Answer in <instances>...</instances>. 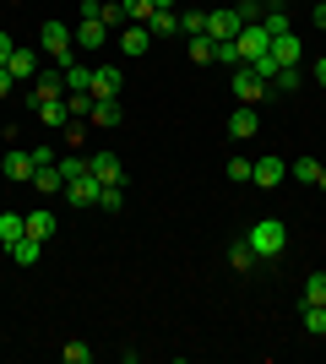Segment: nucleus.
Returning <instances> with one entry per match:
<instances>
[{
  "label": "nucleus",
  "mask_w": 326,
  "mask_h": 364,
  "mask_svg": "<svg viewBox=\"0 0 326 364\" xmlns=\"http://www.w3.org/2000/svg\"><path fill=\"white\" fill-rule=\"evenodd\" d=\"M288 174H294V180H305V185H315V180H321V164H315V158H294V168H288Z\"/></svg>",
  "instance_id": "nucleus-29"
},
{
  "label": "nucleus",
  "mask_w": 326,
  "mask_h": 364,
  "mask_svg": "<svg viewBox=\"0 0 326 364\" xmlns=\"http://www.w3.org/2000/svg\"><path fill=\"white\" fill-rule=\"evenodd\" d=\"M266 87H278V92H294V87H299V65H283V71L272 76Z\"/></svg>",
  "instance_id": "nucleus-34"
},
{
  "label": "nucleus",
  "mask_w": 326,
  "mask_h": 364,
  "mask_svg": "<svg viewBox=\"0 0 326 364\" xmlns=\"http://www.w3.org/2000/svg\"><path fill=\"white\" fill-rule=\"evenodd\" d=\"M283 174H288V164H283V158H256V164H250V185H261V191L283 185Z\"/></svg>",
  "instance_id": "nucleus-10"
},
{
  "label": "nucleus",
  "mask_w": 326,
  "mask_h": 364,
  "mask_svg": "<svg viewBox=\"0 0 326 364\" xmlns=\"http://www.w3.org/2000/svg\"><path fill=\"white\" fill-rule=\"evenodd\" d=\"M33 191H44V196L65 191V174H60V164H44V168H33Z\"/></svg>",
  "instance_id": "nucleus-17"
},
{
  "label": "nucleus",
  "mask_w": 326,
  "mask_h": 364,
  "mask_svg": "<svg viewBox=\"0 0 326 364\" xmlns=\"http://www.w3.org/2000/svg\"><path fill=\"white\" fill-rule=\"evenodd\" d=\"M28 234V213H0V245H16Z\"/></svg>",
  "instance_id": "nucleus-20"
},
{
  "label": "nucleus",
  "mask_w": 326,
  "mask_h": 364,
  "mask_svg": "<svg viewBox=\"0 0 326 364\" xmlns=\"http://www.w3.org/2000/svg\"><path fill=\"white\" fill-rule=\"evenodd\" d=\"M11 87H16V76L6 71V65H0V98H6V92H11Z\"/></svg>",
  "instance_id": "nucleus-41"
},
{
  "label": "nucleus",
  "mask_w": 326,
  "mask_h": 364,
  "mask_svg": "<svg viewBox=\"0 0 326 364\" xmlns=\"http://www.w3.org/2000/svg\"><path fill=\"white\" fill-rule=\"evenodd\" d=\"M49 98H65V71H44L33 76V104H49Z\"/></svg>",
  "instance_id": "nucleus-6"
},
{
  "label": "nucleus",
  "mask_w": 326,
  "mask_h": 364,
  "mask_svg": "<svg viewBox=\"0 0 326 364\" xmlns=\"http://www.w3.org/2000/svg\"><path fill=\"white\" fill-rule=\"evenodd\" d=\"M104 6H109V0H82L77 11H82V22H104Z\"/></svg>",
  "instance_id": "nucleus-37"
},
{
  "label": "nucleus",
  "mask_w": 326,
  "mask_h": 364,
  "mask_svg": "<svg viewBox=\"0 0 326 364\" xmlns=\"http://www.w3.org/2000/svg\"><path fill=\"white\" fill-rule=\"evenodd\" d=\"M310 76H315V82L326 87V60H315V65H310Z\"/></svg>",
  "instance_id": "nucleus-42"
},
{
  "label": "nucleus",
  "mask_w": 326,
  "mask_h": 364,
  "mask_svg": "<svg viewBox=\"0 0 326 364\" xmlns=\"http://www.w3.org/2000/svg\"><path fill=\"white\" fill-rule=\"evenodd\" d=\"M141 28L153 33V38H174V33H180V16H174V11H153Z\"/></svg>",
  "instance_id": "nucleus-21"
},
{
  "label": "nucleus",
  "mask_w": 326,
  "mask_h": 364,
  "mask_svg": "<svg viewBox=\"0 0 326 364\" xmlns=\"http://www.w3.org/2000/svg\"><path fill=\"white\" fill-rule=\"evenodd\" d=\"M60 71H65V92H87V87H93V65H77V60H65Z\"/></svg>",
  "instance_id": "nucleus-19"
},
{
  "label": "nucleus",
  "mask_w": 326,
  "mask_h": 364,
  "mask_svg": "<svg viewBox=\"0 0 326 364\" xmlns=\"http://www.w3.org/2000/svg\"><path fill=\"white\" fill-rule=\"evenodd\" d=\"M87 120L104 125V131H109V125H120V98H93V114H87Z\"/></svg>",
  "instance_id": "nucleus-22"
},
{
  "label": "nucleus",
  "mask_w": 326,
  "mask_h": 364,
  "mask_svg": "<svg viewBox=\"0 0 326 364\" xmlns=\"http://www.w3.org/2000/svg\"><path fill=\"white\" fill-rule=\"evenodd\" d=\"M38 44H44V55H55V60H71V44H77V33L65 28V22H44L38 28Z\"/></svg>",
  "instance_id": "nucleus-3"
},
{
  "label": "nucleus",
  "mask_w": 326,
  "mask_h": 364,
  "mask_svg": "<svg viewBox=\"0 0 326 364\" xmlns=\"http://www.w3.org/2000/svg\"><path fill=\"white\" fill-rule=\"evenodd\" d=\"M229 267H234V272H250V267H256V250H250V240H234V245H229Z\"/></svg>",
  "instance_id": "nucleus-25"
},
{
  "label": "nucleus",
  "mask_w": 326,
  "mask_h": 364,
  "mask_svg": "<svg viewBox=\"0 0 326 364\" xmlns=\"http://www.w3.org/2000/svg\"><path fill=\"white\" fill-rule=\"evenodd\" d=\"M60 174H65V180H77V174H87V158H82V152H77V158H60Z\"/></svg>",
  "instance_id": "nucleus-38"
},
{
  "label": "nucleus",
  "mask_w": 326,
  "mask_h": 364,
  "mask_svg": "<svg viewBox=\"0 0 326 364\" xmlns=\"http://www.w3.org/2000/svg\"><path fill=\"white\" fill-rule=\"evenodd\" d=\"M180 33H185V38L207 33V11H185V16H180Z\"/></svg>",
  "instance_id": "nucleus-36"
},
{
  "label": "nucleus",
  "mask_w": 326,
  "mask_h": 364,
  "mask_svg": "<svg viewBox=\"0 0 326 364\" xmlns=\"http://www.w3.org/2000/svg\"><path fill=\"white\" fill-rule=\"evenodd\" d=\"M38 109V120L44 125H71V109H65V98H49V104H33Z\"/></svg>",
  "instance_id": "nucleus-23"
},
{
  "label": "nucleus",
  "mask_w": 326,
  "mask_h": 364,
  "mask_svg": "<svg viewBox=\"0 0 326 364\" xmlns=\"http://www.w3.org/2000/svg\"><path fill=\"white\" fill-rule=\"evenodd\" d=\"M212 55H217V44L207 38V33H196V38H190V60H196V65H212Z\"/></svg>",
  "instance_id": "nucleus-26"
},
{
  "label": "nucleus",
  "mask_w": 326,
  "mask_h": 364,
  "mask_svg": "<svg viewBox=\"0 0 326 364\" xmlns=\"http://www.w3.org/2000/svg\"><path fill=\"white\" fill-rule=\"evenodd\" d=\"M245 240H250V250H256V261H266L288 245V223H283V218H261V223H250Z\"/></svg>",
  "instance_id": "nucleus-1"
},
{
  "label": "nucleus",
  "mask_w": 326,
  "mask_h": 364,
  "mask_svg": "<svg viewBox=\"0 0 326 364\" xmlns=\"http://www.w3.org/2000/svg\"><path fill=\"white\" fill-rule=\"evenodd\" d=\"M6 250H11V261H16V267H33V261L44 256V240H33V234H22V240H16V245H6Z\"/></svg>",
  "instance_id": "nucleus-18"
},
{
  "label": "nucleus",
  "mask_w": 326,
  "mask_h": 364,
  "mask_svg": "<svg viewBox=\"0 0 326 364\" xmlns=\"http://www.w3.org/2000/svg\"><path fill=\"white\" fill-rule=\"evenodd\" d=\"M0 174H6V180H33V152L11 147L6 158H0Z\"/></svg>",
  "instance_id": "nucleus-13"
},
{
  "label": "nucleus",
  "mask_w": 326,
  "mask_h": 364,
  "mask_svg": "<svg viewBox=\"0 0 326 364\" xmlns=\"http://www.w3.org/2000/svg\"><path fill=\"white\" fill-rule=\"evenodd\" d=\"M98 191H104V185H98L93 174H77V180H65V196L77 201V207H98Z\"/></svg>",
  "instance_id": "nucleus-12"
},
{
  "label": "nucleus",
  "mask_w": 326,
  "mask_h": 364,
  "mask_svg": "<svg viewBox=\"0 0 326 364\" xmlns=\"http://www.w3.org/2000/svg\"><path fill=\"white\" fill-rule=\"evenodd\" d=\"M120 87H125L120 71H114V65H98V71H93V87H87V92H93V98H120Z\"/></svg>",
  "instance_id": "nucleus-14"
},
{
  "label": "nucleus",
  "mask_w": 326,
  "mask_h": 364,
  "mask_svg": "<svg viewBox=\"0 0 326 364\" xmlns=\"http://www.w3.org/2000/svg\"><path fill=\"white\" fill-rule=\"evenodd\" d=\"M153 11H174V0H153Z\"/></svg>",
  "instance_id": "nucleus-44"
},
{
  "label": "nucleus",
  "mask_w": 326,
  "mask_h": 364,
  "mask_svg": "<svg viewBox=\"0 0 326 364\" xmlns=\"http://www.w3.org/2000/svg\"><path fill=\"white\" fill-rule=\"evenodd\" d=\"M6 71H11L16 82H33V76H38V60H33V49H28V44H16V49H11V60H6Z\"/></svg>",
  "instance_id": "nucleus-15"
},
{
  "label": "nucleus",
  "mask_w": 326,
  "mask_h": 364,
  "mask_svg": "<svg viewBox=\"0 0 326 364\" xmlns=\"http://www.w3.org/2000/svg\"><path fill=\"white\" fill-rule=\"evenodd\" d=\"M55 228H60V218L49 213V207H33L28 213V234L33 240H55Z\"/></svg>",
  "instance_id": "nucleus-16"
},
{
  "label": "nucleus",
  "mask_w": 326,
  "mask_h": 364,
  "mask_svg": "<svg viewBox=\"0 0 326 364\" xmlns=\"http://www.w3.org/2000/svg\"><path fill=\"white\" fill-rule=\"evenodd\" d=\"M234 49H239V65H250V60H261L266 49H272V33H266L261 22H250V28L234 33Z\"/></svg>",
  "instance_id": "nucleus-2"
},
{
  "label": "nucleus",
  "mask_w": 326,
  "mask_h": 364,
  "mask_svg": "<svg viewBox=\"0 0 326 364\" xmlns=\"http://www.w3.org/2000/svg\"><path fill=\"white\" fill-rule=\"evenodd\" d=\"M120 201H125V185H104V191H98V207H104V213H120Z\"/></svg>",
  "instance_id": "nucleus-33"
},
{
  "label": "nucleus",
  "mask_w": 326,
  "mask_h": 364,
  "mask_svg": "<svg viewBox=\"0 0 326 364\" xmlns=\"http://www.w3.org/2000/svg\"><path fill=\"white\" fill-rule=\"evenodd\" d=\"M305 304H326V272L305 277Z\"/></svg>",
  "instance_id": "nucleus-28"
},
{
  "label": "nucleus",
  "mask_w": 326,
  "mask_h": 364,
  "mask_svg": "<svg viewBox=\"0 0 326 364\" xmlns=\"http://www.w3.org/2000/svg\"><path fill=\"white\" fill-rule=\"evenodd\" d=\"M234 11H239V22L250 28V22H261V16H266V0H239Z\"/></svg>",
  "instance_id": "nucleus-32"
},
{
  "label": "nucleus",
  "mask_w": 326,
  "mask_h": 364,
  "mask_svg": "<svg viewBox=\"0 0 326 364\" xmlns=\"http://www.w3.org/2000/svg\"><path fill=\"white\" fill-rule=\"evenodd\" d=\"M229 136L234 141H250V136H261V120H256V104H239L229 114Z\"/></svg>",
  "instance_id": "nucleus-8"
},
{
  "label": "nucleus",
  "mask_w": 326,
  "mask_h": 364,
  "mask_svg": "<svg viewBox=\"0 0 326 364\" xmlns=\"http://www.w3.org/2000/svg\"><path fill=\"white\" fill-rule=\"evenodd\" d=\"M239 28H245V22H239V11H234V6H217V11H207V38H217V44H229Z\"/></svg>",
  "instance_id": "nucleus-5"
},
{
  "label": "nucleus",
  "mask_w": 326,
  "mask_h": 364,
  "mask_svg": "<svg viewBox=\"0 0 326 364\" xmlns=\"http://www.w3.org/2000/svg\"><path fill=\"white\" fill-rule=\"evenodd\" d=\"M272 6H288V0H272Z\"/></svg>",
  "instance_id": "nucleus-46"
},
{
  "label": "nucleus",
  "mask_w": 326,
  "mask_h": 364,
  "mask_svg": "<svg viewBox=\"0 0 326 364\" xmlns=\"http://www.w3.org/2000/svg\"><path fill=\"white\" fill-rule=\"evenodd\" d=\"M315 28H326V0H315Z\"/></svg>",
  "instance_id": "nucleus-43"
},
{
  "label": "nucleus",
  "mask_w": 326,
  "mask_h": 364,
  "mask_svg": "<svg viewBox=\"0 0 326 364\" xmlns=\"http://www.w3.org/2000/svg\"><path fill=\"white\" fill-rule=\"evenodd\" d=\"M77 44L82 49H104L109 44V28H104V22H82V28H77Z\"/></svg>",
  "instance_id": "nucleus-24"
},
{
  "label": "nucleus",
  "mask_w": 326,
  "mask_h": 364,
  "mask_svg": "<svg viewBox=\"0 0 326 364\" xmlns=\"http://www.w3.org/2000/svg\"><path fill=\"white\" fill-rule=\"evenodd\" d=\"M120 11H125V22H147V16H153V0H120Z\"/></svg>",
  "instance_id": "nucleus-31"
},
{
  "label": "nucleus",
  "mask_w": 326,
  "mask_h": 364,
  "mask_svg": "<svg viewBox=\"0 0 326 364\" xmlns=\"http://www.w3.org/2000/svg\"><path fill=\"white\" fill-rule=\"evenodd\" d=\"M147 49H153V33L141 28V22H125V28H120V55L136 60V55H147Z\"/></svg>",
  "instance_id": "nucleus-11"
},
{
  "label": "nucleus",
  "mask_w": 326,
  "mask_h": 364,
  "mask_svg": "<svg viewBox=\"0 0 326 364\" xmlns=\"http://www.w3.org/2000/svg\"><path fill=\"white\" fill-rule=\"evenodd\" d=\"M315 185H321V191H326V164H321V180H315Z\"/></svg>",
  "instance_id": "nucleus-45"
},
{
  "label": "nucleus",
  "mask_w": 326,
  "mask_h": 364,
  "mask_svg": "<svg viewBox=\"0 0 326 364\" xmlns=\"http://www.w3.org/2000/svg\"><path fill=\"white\" fill-rule=\"evenodd\" d=\"M11 49H16V44H11V33H0V65L11 60Z\"/></svg>",
  "instance_id": "nucleus-40"
},
{
  "label": "nucleus",
  "mask_w": 326,
  "mask_h": 364,
  "mask_svg": "<svg viewBox=\"0 0 326 364\" xmlns=\"http://www.w3.org/2000/svg\"><path fill=\"white\" fill-rule=\"evenodd\" d=\"M305 332H310V337L326 332V304H305Z\"/></svg>",
  "instance_id": "nucleus-30"
},
{
  "label": "nucleus",
  "mask_w": 326,
  "mask_h": 364,
  "mask_svg": "<svg viewBox=\"0 0 326 364\" xmlns=\"http://www.w3.org/2000/svg\"><path fill=\"white\" fill-rule=\"evenodd\" d=\"M266 55H272V65H278V71H283V65H299V60H305V44H299L294 33H278Z\"/></svg>",
  "instance_id": "nucleus-7"
},
{
  "label": "nucleus",
  "mask_w": 326,
  "mask_h": 364,
  "mask_svg": "<svg viewBox=\"0 0 326 364\" xmlns=\"http://www.w3.org/2000/svg\"><path fill=\"white\" fill-rule=\"evenodd\" d=\"M87 174H93L98 185H125L120 158H114V152H93V158H87Z\"/></svg>",
  "instance_id": "nucleus-9"
},
{
  "label": "nucleus",
  "mask_w": 326,
  "mask_h": 364,
  "mask_svg": "<svg viewBox=\"0 0 326 364\" xmlns=\"http://www.w3.org/2000/svg\"><path fill=\"white\" fill-rule=\"evenodd\" d=\"M60 359H65V364H93V348H87V343H65Z\"/></svg>",
  "instance_id": "nucleus-35"
},
{
  "label": "nucleus",
  "mask_w": 326,
  "mask_h": 364,
  "mask_svg": "<svg viewBox=\"0 0 326 364\" xmlns=\"http://www.w3.org/2000/svg\"><path fill=\"white\" fill-rule=\"evenodd\" d=\"M229 87H234V98H239V104H261L266 92H272V87H266V82H261V76L250 71V65H234Z\"/></svg>",
  "instance_id": "nucleus-4"
},
{
  "label": "nucleus",
  "mask_w": 326,
  "mask_h": 364,
  "mask_svg": "<svg viewBox=\"0 0 326 364\" xmlns=\"http://www.w3.org/2000/svg\"><path fill=\"white\" fill-rule=\"evenodd\" d=\"M229 180H239V185H250V164H245V158H234V164H229Z\"/></svg>",
  "instance_id": "nucleus-39"
},
{
  "label": "nucleus",
  "mask_w": 326,
  "mask_h": 364,
  "mask_svg": "<svg viewBox=\"0 0 326 364\" xmlns=\"http://www.w3.org/2000/svg\"><path fill=\"white\" fill-rule=\"evenodd\" d=\"M65 109H71V120H87L93 114V92H65Z\"/></svg>",
  "instance_id": "nucleus-27"
}]
</instances>
